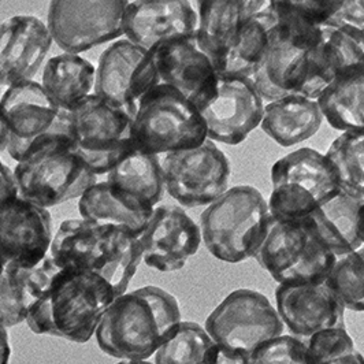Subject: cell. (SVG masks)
<instances>
[{
    "label": "cell",
    "instance_id": "6da1fadb",
    "mask_svg": "<svg viewBox=\"0 0 364 364\" xmlns=\"http://www.w3.org/2000/svg\"><path fill=\"white\" fill-rule=\"evenodd\" d=\"M177 299L159 287H144L117 297L95 337L99 348L121 360H148L181 323Z\"/></svg>",
    "mask_w": 364,
    "mask_h": 364
},
{
    "label": "cell",
    "instance_id": "7a4b0ae2",
    "mask_svg": "<svg viewBox=\"0 0 364 364\" xmlns=\"http://www.w3.org/2000/svg\"><path fill=\"white\" fill-rule=\"evenodd\" d=\"M50 252L59 269L99 274L111 285L115 297L128 291L129 284L144 259L140 237L125 228L82 218L60 223Z\"/></svg>",
    "mask_w": 364,
    "mask_h": 364
},
{
    "label": "cell",
    "instance_id": "3957f363",
    "mask_svg": "<svg viewBox=\"0 0 364 364\" xmlns=\"http://www.w3.org/2000/svg\"><path fill=\"white\" fill-rule=\"evenodd\" d=\"M115 299L111 285L99 274L59 269L31 309L26 323L35 334L85 344Z\"/></svg>",
    "mask_w": 364,
    "mask_h": 364
},
{
    "label": "cell",
    "instance_id": "277c9868",
    "mask_svg": "<svg viewBox=\"0 0 364 364\" xmlns=\"http://www.w3.org/2000/svg\"><path fill=\"white\" fill-rule=\"evenodd\" d=\"M270 219L269 201L251 185H237L201 213L203 242L226 263L255 257Z\"/></svg>",
    "mask_w": 364,
    "mask_h": 364
},
{
    "label": "cell",
    "instance_id": "5b68a950",
    "mask_svg": "<svg viewBox=\"0 0 364 364\" xmlns=\"http://www.w3.org/2000/svg\"><path fill=\"white\" fill-rule=\"evenodd\" d=\"M13 173L19 198L44 208L81 198L97 182L72 137H56L33 148Z\"/></svg>",
    "mask_w": 364,
    "mask_h": 364
},
{
    "label": "cell",
    "instance_id": "8992f818",
    "mask_svg": "<svg viewBox=\"0 0 364 364\" xmlns=\"http://www.w3.org/2000/svg\"><path fill=\"white\" fill-rule=\"evenodd\" d=\"M132 137L134 151L154 156L193 149L208 140L200 111L164 84L154 87L140 100Z\"/></svg>",
    "mask_w": 364,
    "mask_h": 364
},
{
    "label": "cell",
    "instance_id": "52a82bcc",
    "mask_svg": "<svg viewBox=\"0 0 364 364\" xmlns=\"http://www.w3.org/2000/svg\"><path fill=\"white\" fill-rule=\"evenodd\" d=\"M255 259L278 285L322 284L337 260L304 219L272 215Z\"/></svg>",
    "mask_w": 364,
    "mask_h": 364
},
{
    "label": "cell",
    "instance_id": "ba28073f",
    "mask_svg": "<svg viewBox=\"0 0 364 364\" xmlns=\"http://www.w3.org/2000/svg\"><path fill=\"white\" fill-rule=\"evenodd\" d=\"M272 183L270 215L282 220L306 218L341 192L326 155L312 148H299L278 159Z\"/></svg>",
    "mask_w": 364,
    "mask_h": 364
},
{
    "label": "cell",
    "instance_id": "9c48e42d",
    "mask_svg": "<svg viewBox=\"0 0 364 364\" xmlns=\"http://www.w3.org/2000/svg\"><path fill=\"white\" fill-rule=\"evenodd\" d=\"M279 23L274 32L270 48L252 81L266 103L289 95H301L309 74V58L316 44L321 26L309 23L278 9Z\"/></svg>",
    "mask_w": 364,
    "mask_h": 364
},
{
    "label": "cell",
    "instance_id": "30bf717a",
    "mask_svg": "<svg viewBox=\"0 0 364 364\" xmlns=\"http://www.w3.org/2000/svg\"><path fill=\"white\" fill-rule=\"evenodd\" d=\"M0 112L10 132L7 151L17 162L46 141L72 137L70 111L55 103L36 81L7 88L0 99Z\"/></svg>",
    "mask_w": 364,
    "mask_h": 364
},
{
    "label": "cell",
    "instance_id": "8fae6325",
    "mask_svg": "<svg viewBox=\"0 0 364 364\" xmlns=\"http://www.w3.org/2000/svg\"><path fill=\"white\" fill-rule=\"evenodd\" d=\"M72 140L96 176L109 174L133 148V119L92 93L70 111Z\"/></svg>",
    "mask_w": 364,
    "mask_h": 364
},
{
    "label": "cell",
    "instance_id": "7c38bea8",
    "mask_svg": "<svg viewBox=\"0 0 364 364\" xmlns=\"http://www.w3.org/2000/svg\"><path fill=\"white\" fill-rule=\"evenodd\" d=\"M284 328L270 300L252 289L228 294L207 316L204 326L215 344L245 355L284 334Z\"/></svg>",
    "mask_w": 364,
    "mask_h": 364
},
{
    "label": "cell",
    "instance_id": "4fadbf2b",
    "mask_svg": "<svg viewBox=\"0 0 364 364\" xmlns=\"http://www.w3.org/2000/svg\"><path fill=\"white\" fill-rule=\"evenodd\" d=\"M125 0H55L50 3L47 26L66 54L78 55L124 36Z\"/></svg>",
    "mask_w": 364,
    "mask_h": 364
},
{
    "label": "cell",
    "instance_id": "5bb4252c",
    "mask_svg": "<svg viewBox=\"0 0 364 364\" xmlns=\"http://www.w3.org/2000/svg\"><path fill=\"white\" fill-rule=\"evenodd\" d=\"M161 167L164 189L183 207L210 205L228 191L230 164L211 140L193 149L166 154Z\"/></svg>",
    "mask_w": 364,
    "mask_h": 364
},
{
    "label": "cell",
    "instance_id": "9a60e30c",
    "mask_svg": "<svg viewBox=\"0 0 364 364\" xmlns=\"http://www.w3.org/2000/svg\"><path fill=\"white\" fill-rule=\"evenodd\" d=\"M158 84L152 53L119 38L100 55L93 91L134 119L140 100Z\"/></svg>",
    "mask_w": 364,
    "mask_h": 364
},
{
    "label": "cell",
    "instance_id": "2e32d148",
    "mask_svg": "<svg viewBox=\"0 0 364 364\" xmlns=\"http://www.w3.org/2000/svg\"><path fill=\"white\" fill-rule=\"evenodd\" d=\"M200 114L207 125L208 140L238 146L260 127L264 100L252 78L220 75L217 93Z\"/></svg>",
    "mask_w": 364,
    "mask_h": 364
},
{
    "label": "cell",
    "instance_id": "e0dca14e",
    "mask_svg": "<svg viewBox=\"0 0 364 364\" xmlns=\"http://www.w3.org/2000/svg\"><path fill=\"white\" fill-rule=\"evenodd\" d=\"M151 53L159 84L180 92L199 111L217 93L218 72L195 35L162 43Z\"/></svg>",
    "mask_w": 364,
    "mask_h": 364
},
{
    "label": "cell",
    "instance_id": "ac0fdd59",
    "mask_svg": "<svg viewBox=\"0 0 364 364\" xmlns=\"http://www.w3.org/2000/svg\"><path fill=\"white\" fill-rule=\"evenodd\" d=\"M148 267L162 273L181 270L200 248V226L182 208L162 205L155 208L144 233L140 236Z\"/></svg>",
    "mask_w": 364,
    "mask_h": 364
},
{
    "label": "cell",
    "instance_id": "d6986e66",
    "mask_svg": "<svg viewBox=\"0 0 364 364\" xmlns=\"http://www.w3.org/2000/svg\"><path fill=\"white\" fill-rule=\"evenodd\" d=\"M199 17L186 0L128 1L124 13V35L137 47L152 51L176 38L193 36Z\"/></svg>",
    "mask_w": 364,
    "mask_h": 364
},
{
    "label": "cell",
    "instance_id": "ffe728a7",
    "mask_svg": "<svg viewBox=\"0 0 364 364\" xmlns=\"http://www.w3.org/2000/svg\"><path fill=\"white\" fill-rule=\"evenodd\" d=\"M53 217L48 208L18 198L0 211V252L22 267H36L53 244Z\"/></svg>",
    "mask_w": 364,
    "mask_h": 364
},
{
    "label": "cell",
    "instance_id": "44dd1931",
    "mask_svg": "<svg viewBox=\"0 0 364 364\" xmlns=\"http://www.w3.org/2000/svg\"><path fill=\"white\" fill-rule=\"evenodd\" d=\"M277 312L291 336L307 341L314 334L346 328V309L325 282L278 285Z\"/></svg>",
    "mask_w": 364,
    "mask_h": 364
},
{
    "label": "cell",
    "instance_id": "7402d4cb",
    "mask_svg": "<svg viewBox=\"0 0 364 364\" xmlns=\"http://www.w3.org/2000/svg\"><path fill=\"white\" fill-rule=\"evenodd\" d=\"M54 40L35 16H14L0 22V85L32 81Z\"/></svg>",
    "mask_w": 364,
    "mask_h": 364
},
{
    "label": "cell",
    "instance_id": "603a6c76",
    "mask_svg": "<svg viewBox=\"0 0 364 364\" xmlns=\"http://www.w3.org/2000/svg\"><path fill=\"white\" fill-rule=\"evenodd\" d=\"M364 66V35L346 28L322 25L309 58V74L301 96L316 100L340 75Z\"/></svg>",
    "mask_w": 364,
    "mask_h": 364
},
{
    "label": "cell",
    "instance_id": "cb8c5ba5",
    "mask_svg": "<svg viewBox=\"0 0 364 364\" xmlns=\"http://www.w3.org/2000/svg\"><path fill=\"white\" fill-rule=\"evenodd\" d=\"M196 40L201 50L213 60L219 75L236 46L244 23L269 1L263 0H201Z\"/></svg>",
    "mask_w": 364,
    "mask_h": 364
},
{
    "label": "cell",
    "instance_id": "d4e9b609",
    "mask_svg": "<svg viewBox=\"0 0 364 364\" xmlns=\"http://www.w3.org/2000/svg\"><path fill=\"white\" fill-rule=\"evenodd\" d=\"M58 270L51 256L32 269L14 262L0 267V325L13 328L26 322L31 309L44 294Z\"/></svg>",
    "mask_w": 364,
    "mask_h": 364
},
{
    "label": "cell",
    "instance_id": "484cf974",
    "mask_svg": "<svg viewBox=\"0 0 364 364\" xmlns=\"http://www.w3.org/2000/svg\"><path fill=\"white\" fill-rule=\"evenodd\" d=\"M81 218L99 225L125 228L140 237L154 215L155 207L137 200L105 182H96L78 201Z\"/></svg>",
    "mask_w": 364,
    "mask_h": 364
},
{
    "label": "cell",
    "instance_id": "4316f807",
    "mask_svg": "<svg viewBox=\"0 0 364 364\" xmlns=\"http://www.w3.org/2000/svg\"><path fill=\"white\" fill-rule=\"evenodd\" d=\"M363 203L338 192L303 219L328 251L340 257L363 247L358 229L359 210Z\"/></svg>",
    "mask_w": 364,
    "mask_h": 364
},
{
    "label": "cell",
    "instance_id": "83f0119b",
    "mask_svg": "<svg viewBox=\"0 0 364 364\" xmlns=\"http://www.w3.org/2000/svg\"><path fill=\"white\" fill-rule=\"evenodd\" d=\"M323 114L316 100L289 95L264 105L262 130L281 146L300 144L318 133Z\"/></svg>",
    "mask_w": 364,
    "mask_h": 364
},
{
    "label": "cell",
    "instance_id": "f1b7e54d",
    "mask_svg": "<svg viewBox=\"0 0 364 364\" xmlns=\"http://www.w3.org/2000/svg\"><path fill=\"white\" fill-rule=\"evenodd\" d=\"M316 102L331 128L364 133V66L336 78Z\"/></svg>",
    "mask_w": 364,
    "mask_h": 364
},
{
    "label": "cell",
    "instance_id": "f546056e",
    "mask_svg": "<svg viewBox=\"0 0 364 364\" xmlns=\"http://www.w3.org/2000/svg\"><path fill=\"white\" fill-rule=\"evenodd\" d=\"M96 68L80 55L63 54L48 59L43 69V88L62 109L72 111L95 90Z\"/></svg>",
    "mask_w": 364,
    "mask_h": 364
},
{
    "label": "cell",
    "instance_id": "4dcf8cb0",
    "mask_svg": "<svg viewBox=\"0 0 364 364\" xmlns=\"http://www.w3.org/2000/svg\"><path fill=\"white\" fill-rule=\"evenodd\" d=\"M278 23L279 16L269 1L264 9L244 23L220 75L252 78L270 48Z\"/></svg>",
    "mask_w": 364,
    "mask_h": 364
},
{
    "label": "cell",
    "instance_id": "1f68e13d",
    "mask_svg": "<svg viewBox=\"0 0 364 364\" xmlns=\"http://www.w3.org/2000/svg\"><path fill=\"white\" fill-rule=\"evenodd\" d=\"M107 183L152 207L164 196V176L158 156L137 151L130 152L109 170Z\"/></svg>",
    "mask_w": 364,
    "mask_h": 364
},
{
    "label": "cell",
    "instance_id": "d6a6232c",
    "mask_svg": "<svg viewBox=\"0 0 364 364\" xmlns=\"http://www.w3.org/2000/svg\"><path fill=\"white\" fill-rule=\"evenodd\" d=\"M341 192L364 201V133H343L325 154Z\"/></svg>",
    "mask_w": 364,
    "mask_h": 364
},
{
    "label": "cell",
    "instance_id": "836d02e7",
    "mask_svg": "<svg viewBox=\"0 0 364 364\" xmlns=\"http://www.w3.org/2000/svg\"><path fill=\"white\" fill-rule=\"evenodd\" d=\"M214 341L195 322H181L154 355V364H205Z\"/></svg>",
    "mask_w": 364,
    "mask_h": 364
},
{
    "label": "cell",
    "instance_id": "e575fe53",
    "mask_svg": "<svg viewBox=\"0 0 364 364\" xmlns=\"http://www.w3.org/2000/svg\"><path fill=\"white\" fill-rule=\"evenodd\" d=\"M325 284L346 310L364 311V245L337 257Z\"/></svg>",
    "mask_w": 364,
    "mask_h": 364
},
{
    "label": "cell",
    "instance_id": "d590c367",
    "mask_svg": "<svg viewBox=\"0 0 364 364\" xmlns=\"http://www.w3.org/2000/svg\"><path fill=\"white\" fill-rule=\"evenodd\" d=\"M306 343L309 364H364V356L346 328L319 331Z\"/></svg>",
    "mask_w": 364,
    "mask_h": 364
},
{
    "label": "cell",
    "instance_id": "8d00e7d4",
    "mask_svg": "<svg viewBox=\"0 0 364 364\" xmlns=\"http://www.w3.org/2000/svg\"><path fill=\"white\" fill-rule=\"evenodd\" d=\"M250 364H309L307 343L291 334H281L250 355Z\"/></svg>",
    "mask_w": 364,
    "mask_h": 364
},
{
    "label": "cell",
    "instance_id": "74e56055",
    "mask_svg": "<svg viewBox=\"0 0 364 364\" xmlns=\"http://www.w3.org/2000/svg\"><path fill=\"white\" fill-rule=\"evenodd\" d=\"M273 3L297 18L321 26L336 14L343 0H273Z\"/></svg>",
    "mask_w": 364,
    "mask_h": 364
},
{
    "label": "cell",
    "instance_id": "f35d334b",
    "mask_svg": "<svg viewBox=\"0 0 364 364\" xmlns=\"http://www.w3.org/2000/svg\"><path fill=\"white\" fill-rule=\"evenodd\" d=\"M325 25L346 26L364 35V0H343L341 7Z\"/></svg>",
    "mask_w": 364,
    "mask_h": 364
},
{
    "label": "cell",
    "instance_id": "ab89813d",
    "mask_svg": "<svg viewBox=\"0 0 364 364\" xmlns=\"http://www.w3.org/2000/svg\"><path fill=\"white\" fill-rule=\"evenodd\" d=\"M19 198L14 173L0 161V211Z\"/></svg>",
    "mask_w": 364,
    "mask_h": 364
},
{
    "label": "cell",
    "instance_id": "60d3db41",
    "mask_svg": "<svg viewBox=\"0 0 364 364\" xmlns=\"http://www.w3.org/2000/svg\"><path fill=\"white\" fill-rule=\"evenodd\" d=\"M205 364H250V355L214 344L210 349Z\"/></svg>",
    "mask_w": 364,
    "mask_h": 364
},
{
    "label": "cell",
    "instance_id": "b9f144b4",
    "mask_svg": "<svg viewBox=\"0 0 364 364\" xmlns=\"http://www.w3.org/2000/svg\"><path fill=\"white\" fill-rule=\"evenodd\" d=\"M11 356V346L7 328L0 325V364H9Z\"/></svg>",
    "mask_w": 364,
    "mask_h": 364
},
{
    "label": "cell",
    "instance_id": "7bdbcfd3",
    "mask_svg": "<svg viewBox=\"0 0 364 364\" xmlns=\"http://www.w3.org/2000/svg\"><path fill=\"white\" fill-rule=\"evenodd\" d=\"M9 140H10V132H9L7 124H6V121H4V118L1 117V112H0V152L7 148Z\"/></svg>",
    "mask_w": 364,
    "mask_h": 364
},
{
    "label": "cell",
    "instance_id": "ee69618b",
    "mask_svg": "<svg viewBox=\"0 0 364 364\" xmlns=\"http://www.w3.org/2000/svg\"><path fill=\"white\" fill-rule=\"evenodd\" d=\"M358 229H359V236H360V240H362V242H363L364 245V203L363 205L360 207V210H359V218H358Z\"/></svg>",
    "mask_w": 364,
    "mask_h": 364
},
{
    "label": "cell",
    "instance_id": "f6af8a7d",
    "mask_svg": "<svg viewBox=\"0 0 364 364\" xmlns=\"http://www.w3.org/2000/svg\"><path fill=\"white\" fill-rule=\"evenodd\" d=\"M115 364H154L151 363V362H148V360H121V362H118V363Z\"/></svg>",
    "mask_w": 364,
    "mask_h": 364
},
{
    "label": "cell",
    "instance_id": "bcb514c9",
    "mask_svg": "<svg viewBox=\"0 0 364 364\" xmlns=\"http://www.w3.org/2000/svg\"><path fill=\"white\" fill-rule=\"evenodd\" d=\"M7 262H9V260H7L4 256L1 255V252H0V267H3Z\"/></svg>",
    "mask_w": 364,
    "mask_h": 364
}]
</instances>
